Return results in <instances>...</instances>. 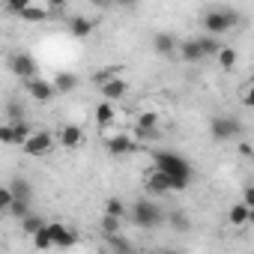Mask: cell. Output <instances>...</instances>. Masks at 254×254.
Here are the masks:
<instances>
[{"label": "cell", "instance_id": "39", "mask_svg": "<svg viewBox=\"0 0 254 254\" xmlns=\"http://www.w3.org/2000/svg\"><path fill=\"white\" fill-rule=\"evenodd\" d=\"M69 3V0H45V6H51V9H63Z\"/></svg>", "mask_w": 254, "mask_h": 254}, {"label": "cell", "instance_id": "27", "mask_svg": "<svg viewBox=\"0 0 254 254\" xmlns=\"http://www.w3.org/2000/svg\"><path fill=\"white\" fill-rule=\"evenodd\" d=\"M12 129H15V144H18V147L33 135V126H30V123H21V120H18V123H12Z\"/></svg>", "mask_w": 254, "mask_h": 254}, {"label": "cell", "instance_id": "2", "mask_svg": "<svg viewBox=\"0 0 254 254\" xmlns=\"http://www.w3.org/2000/svg\"><path fill=\"white\" fill-rule=\"evenodd\" d=\"M129 215H132V221H135L138 227H144V230L162 227V224L168 221V215L162 212V206L153 203V200H135L132 209H129Z\"/></svg>", "mask_w": 254, "mask_h": 254}, {"label": "cell", "instance_id": "18", "mask_svg": "<svg viewBox=\"0 0 254 254\" xmlns=\"http://www.w3.org/2000/svg\"><path fill=\"white\" fill-rule=\"evenodd\" d=\"M153 48H156L162 57H171V54L177 51V39H174L171 33H156V39H153Z\"/></svg>", "mask_w": 254, "mask_h": 254}, {"label": "cell", "instance_id": "11", "mask_svg": "<svg viewBox=\"0 0 254 254\" xmlns=\"http://www.w3.org/2000/svg\"><path fill=\"white\" fill-rule=\"evenodd\" d=\"M57 141L66 150H78L84 144V129H81V126H63V129L57 132Z\"/></svg>", "mask_w": 254, "mask_h": 254}, {"label": "cell", "instance_id": "34", "mask_svg": "<svg viewBox=\"0 0 254 254\" xmlns=\"http://www.w3.org/2000/svg\"><path fill=\"white\" fill-rule=\"evenodd\" d=\"M0 141H3V144H15V129H12V123H3V126H0Z\"/></svg>", "mask_w": 254, "mask_h": 254}, {"label": "cell", "instance_id": "37", "mask_svg": "<svg viewBox=\"0 0 254 254\" xmlns=\"http://www.w3.org/2000/svg\"><path fill=\"white\" fill-rule=\"evenodd\" d=\"M114 6H123V9H132V6H138V0H114Z\"/></svg>", "mask_w": 254, "mask_h": 254}, {"label": "cell", "instance_id": "4", "mask_svg": "<svg viewBox=\"0 0 254 254\" xmlns=\"http://www.w3.org/2000/svg\"><path fill=\"white\" fill-rule=\"evenodd\" d=\"M54 141H57L54 132H48V129H33V135L21 144V150H24L27 156H33V159H42V156H48V153L54 150Z\"/></svg>", "mask_w": 254, "mask_h": 254}, {"label": "cell", "instance_id": "9", "mask_svg": "<svg viewBox=\"0 0 254 254\" xmlns=\"http://www.w3.org/2000/svg\"><path fill=\"white\" fill-rule=\"evenodd\" d=\"M48 227H51V236H54V245L57 248H72L78 242V233L72 227H66L63 221H48Z\"/></svg>", "mask_w": 254, "mask_h": 254}, {"label": "cell", "instance_id": "32", "mask_svg": "<svg viewBox=\"0 0 254 254\" xmlns=\"http://www.w3.org/2000/svg\"><path fill=\"white\" fill-rule=\"evenodd\" d=\"M239 102H242L245 108H251V111H254V81L242 87V93H239Z\"/></svg>", "mask_w": 254, "mask_h": 254}, {"label": "cell", "instance_id": "1", "mask_svg": "<svg viewBox=\"0 0 254 254\" xmlns=\"http://www.w3.org/2000/svg\"><path fill=\"white\" fill-rule=\"evenodd\" d=\"M153 165L174 177V191H183L189 186V180H191V165L180 153H174V150H159L153 156Z\"/></svg>", "mask_w": 254, "mask_h": 254}, {"label": "cell", "instance_id": "38", "mask_svg": "<svg viewBox=\"0 0 254 254\" xmlns=\"http://www.w3.org/2000/svg\"><path fill=\"white\" fill-rule=\"evenodd\" d=\"M90 3H93L96 9H108V6H114V0H90Z\"/></svg>", "mask_w": 254, "mask_h": 254}, {"label": "cell", "instance_id": "36", "mask_svg": "<svg viewBox=\"0 0 254 254\" xmlns=\"http://www.w3.org/2000/svg\"><path fill=\"white\" fill-rule=\"evenodd\" d=\"M12 189H15V197H30V186H27V183H21V180H18Z\"/></svg>", "mask_w": 254, "mask_h": 254}, {"label": "cell", "instance_id": "30", "mask_svg": "<svg viewBox=\"0 0 254 254\" xmlns=\"http://www.w3.org/2000/svg\"><path fill=\"white\" fill-rule=\"evenodd\" d=\"M12 203H15V189H12V186H3V189H0V209L9 212Z\"/></svg>", "mask_w": 254, "mask_h": 254}, {"label": "cell", "instance_id": "16", "mask_svg": "<svg viewBox=\"0 0 254 254\" xmlns=\"http://www.w3.org/2000/svg\"><path fill=\"white\" fill-rule=\"evenodd\" d=\"M114 123H117V108L111 105V99L99 102L96 105V126H99V129H105V126H114Z\"/></svg>", "mask_w": 254, "mask_h": 254}, {"label": "cell", "instance_id": "13", "mask_svg": "<svg viewBox=\"0 0 254 254\" xmlns=\"http://www.w3.org/2000/svg\"><path fill=\"white\" fill-rule=\"evenodd\" d=\"M180 57H183L186 63H200V60L206 57L200 39H197V36H194V39H183V42H180Z\"/></svg>", "mask_w": 254, "mask_h": 254}, {"label": "cell", "instance_id": "10", "mask_svg": "<svg viewBox=\"0 0 254 254\" xmlns=\"http://www.w3.org/2000/svg\"><path fill=\"white\" fill-rule=\"evenodd\" d=\"M105 147H108V153H111L114 159L135 153V141H132V135H114V138H108V141H105Z\"/></svg>", "mask_w": 254, "mask_h": 254}, {"label": "cell", "instance_id": "25", "mask_svg": "<svg viewBox=\"0 0 254 254\" xmlns=\"http://www.w3.org/2000/svg\"><path fill=\"white\" fill-rule=\"evenodd\" d=\"M156 126H159V114H156V111H141V114H138L135 129H156Z\"/></svg>", "mask_w": 254, "mask_h": 254}, {"label": "cell", "instance_id": "8", "mask_svg": "<svg viewBox=\"0 0 254 254\" xmlns=\"http://www.w3.org/2000/svg\"><path fill=\"white\" fill-rule=\"evenodd\" d=\"M99 90H102V96H105V99L117 102V99H123L126 93H129V84H126L120 75H108V78H102V81H99Z\"/></svg>", "mask_w": 254, "mask_h": 254}, {"label": "cell", "instance_id": "5", "mask_svg": "<svg viewBox=\"0 0 254 254\" xmlns=\"http://www.w3.org/2000/svg\"><path fill=\"white\" fill-rule=\"evenodd\" d=\"M144 186H147L150 194H168V191H174V177L153 165V171L144 177Z\"/></svg>", "mask_w": 254, "mask_h": 254}, {"label": "cell", "instance_id": "31", "mask_svg": "<svg viewBox=\"0 0 254 254\" xmlns=\"http://www.w3.org/2000/svg\"><path fill=\"white\" fill-rule=\"evenodd\" d=\"M135 138L138 141H159L162 138V129L156 126V129H135Z\"/></svg>", "mask_w": 254, "mask_h": 254}, {"label": "cell", "instance_id": "23", "mask_svg": "<svg viewBox=\"0 0 254 254\" xmlns=\"http://www.w3.org/2000/svg\"><path fill=\"white\" fill-rule=\"evenodd\" d=\"M99 227H102V233H105V236H111V233H120V230H123V218H120V215H111V212H105Z\"/></svg>", "mask_w": 254, "mask_h": 254}, {"label": "cell", "instance_id": "17", "mask_svg": "<svg viewBox=\"0 0 254 254\" xmlns=\"http://www.w3.org/2000/svg\"><path fill=\"white\" fill-rule=\"evenodd\" d=\"M48 9H51V6H36V3H30V6H24V9L18 12V18L27 21V24H39V21H48V18H51Z\"/></svg>", "mask_w": 254, "mask_h": 254}, {"label": "cell", "instance_id": "20", "mask_svg": "<svg viewBox=\"0 0 254 254\" xmlns=\"http://www.w3.org/2000/svg\"><path fill=\"white\" fill-rule=\"evenodd\" d=\"M33 248H39V251L57 248V245H54V236H51V227H48V224H45L42 230H36V233H33Z\"/></svg>", "mask_w": 254, "mask_h": 254}, {"label": "cell", "instance_id": "3", "mask_svg": "<svg viewBox=\"0 0 254 254\" xmlns=\"http://www.w3.org/2000/svg\"><path fill=\"white\" fill-rule=\"evenodd\" d=\"M236 24H239V15L233 9H209V12H203V30L212 33V36H224Z\"/></svg>", "mask_w": 254, "mask_h": 254}, {"label": "cell", "instance_id": "15", "mask_svg": "<svg viewBox=\"0 0 254 254\" xmlns=\"http://www.w3.org/2000/svg\"><path fill=\"white\" fill-rule=\"evenodd\" d=\"M227 221H230L233 227H245V224H251V206H248L245 200L233 203L230 212H227Z\"/></svg>", "mask_w": 254, "mask_h": 254}, {"label": "cell", "instance_id": "35", "mask_svg": "<svg viewBox=\"0 0 254 254\" xmlns=\"http://www.w3.org/2000/svg\"><path fill=\"white\" fill-rule=\"evenodd\" d=\"M30 3H33V0H6V9L18 15V12H21L24 6H30Z\"/></svg>", "mask_w": 254, "mask_h": 254}, {"label": "cell", "instance_id": "19", "mask_svg": "<svg viewBox=\"0 0 254 254\" xmlns=\"http://www.w3.org/2000/svg\"><path fill=\"white\" fill-rule=\"evenodd\" d=\"M51 81H54V87H57L60 93H72V90L78 87V75H72V72H60V75H54Z\"/></svg>", "mask_w": 254, "mask_h": 254}, {"label": "cell", "instance_id": "22", "mask_svg": "<svg viewBox=\"0 0 254 254\" xmlns=\"http://www.w3.org/2000/svg\"><path fill=\"white\" fill-rule=\"evenodd\" d=\"M215 63H218L224 72H230V69L236 66V51H233V48H227V45H221V51L215 54Z\"/></svg>", "mask_w": 254, "mask_h": 254}, {"label": "cell", "instance_id": "28", "mask_svg": "<svg viewBox=\"0 0 254 254\" xmlns=\"http://www.w3.org/2000/svg\"><path fill=\"white\" fill-rule=\"evenodd\" d=\"M30 212V197H15V203L9 206V215H15V218H24Z\"/></svg>", "mask_w": 254, "mask_h": 254}, {"label": "cell", "instance_id": "29", "mask_svg": "<svg viewBox=\"0 0 254 254\" xmlns=\"http://www.w3.org/2000/svg\"><path fill=\"white\" fill-rule=\"evenodd\" d=\"M168 224H171L177 233H186V230L191 227V224H189V218H186L183 212H171V215H168Z\"/></svg>", "mask_w": 254, "mask_h": 254}, {"label": "cell", "instance_id": "26", "mask_svg": "<svg viewBox=\"0 0 254 254\" xmlns=\"http://www.w3.org/2000/svg\"><path fill=\"white\" fill-rule=\"evenodd\" d=\"M105 212H111V215H120V218H126V215H129V209H126V203H123L120 197H108V200H105Z\"/></svg>", "mask_w": 254, "mask_h": 254}, {"label": "cell", "instance_id": "6", "mask_svg": "<svg viewBox=\"0 0 254 254\" xmlns=\"http://www.w3.org/2000/svg\"><path fill=\"white\" fill-rule=\"evenodd\" d=\"M209 132H212L215 141H230V138L242 135V126H239L233 117H215V120L209 123Z\"/></svg>", "mask_w": 254, "mask_h": 254}, {"label": "cell", "instance_id": "24", "mask_svg": "<svg viewBox=\"0 0 254 254\" xmlns=\"http://www.w3.org/2000/svg\"><path fill=\"white\" fill-rule=\"evenodd\" d=\"M200 39V45H203V54L206 57H215L218 51H221V42H218V36H212V33H203V36H197Z\"/></svg>", "mask_w": 254, "mask_h": 254}, {"label": "cell", "instance_id": "7", "mask_svg": "<svg viewBox=\"0 0 254 254\" xmlns=\"http://www.w3.org/2000/svg\"><path fill=\"white\" fill-rule=\"evenodd\" d=\"M24 90L30 93V99H36V102H51L60 90L54 87V81H48V78H30V81H24Z\"/></svg>", "mask_w": 254, "mask_h": 254}, {"label": "cell", "instance_id": "21", "mask_svg": "<svg viewBox=\"0 0 254 254\" xmlns=\"http://www.w3.org/2000/svg\"><path fill=\"white\" fill-rule=\"evenodd\" d=\"M18 224H21V230H24L27 236H33V233H36V230H42V227H45L48 221H42L39 215H33V212H27L24 218H18Z\"/></svg>", "mask_w": 254, "mask_h": 254}, {"label": "cell", "instance_id": "33", "mask_svg": "<svg viewBox=\"0 0 254 254\" xmlns=\"http://www.w3.org/2000/svg\"><path fill=\"white\" fill-rule=\"evenodd\" d=\"M108 245L117 248V251H132V242H126L120 233H111V236H108Z\"/></svg>", "mask_w": 254, "mask_h": 254}, {"label": "cell", "instance_id": "14", "mask_svg": "<svg viewBox=\"0 0 254 254\" xmlns=\"http://www.w3.org/2000/svg\"><path fill=\"white\" fill-rule=\"evenodd\" d=\"M93 30H96V21H93V18H87V15H72V21H69V33H72L75 39H87Z\"/></svg>", "mask_w": 254, "mask_h": 254}, {"label": "cell", "instance_id": "12", "mask_svg": "<svg viewBox=\"0 0 254 254\" xmlns=\"http://www.w3.org/2000/svg\"><path fill=\"white\" fill-rule=\"evenodd\" d=\"M9 66H12V72H15L18 78H24V81L36 78V60H33L30 54H15Z\"/></svg>", "mask_w": 254, "mask_h": 254}]
</instances>
